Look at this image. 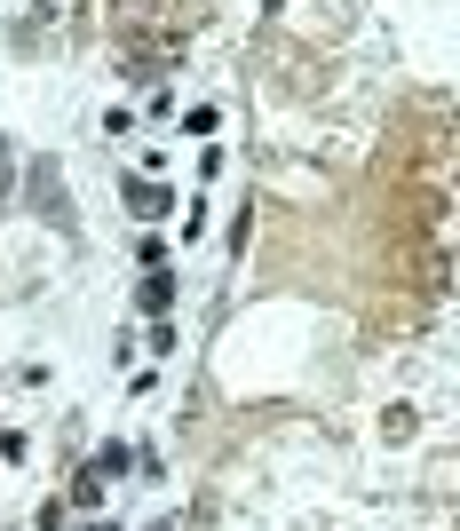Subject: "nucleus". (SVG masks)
<instances>
[{"mask_svg":"<svg viewBox=\"0 0 460 531\" xmlns=\"http://www.w3.org/2000/svg\"><path fill=\"white\" fill-rule=\"evenodd\" d=\"M167 302H175V278H167V270H151V286H143V310H167Z\"/></svg>","mask_w":460,"mask_h":531,"instance_id":"nucleus-1","label":"nucleus"}]
</instances>
